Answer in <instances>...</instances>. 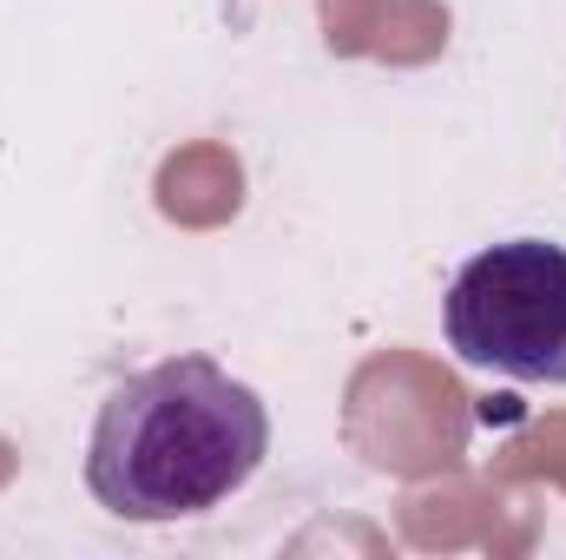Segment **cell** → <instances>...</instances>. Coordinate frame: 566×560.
Segmentation results:
<instances>
[{"label": "cell", "mask_w": 566, "mask_h": 560, "mask_svg": "<svg viewBox=\"0 0 566 560\" xmlns=\"http://www.w3.org/2000/svg\"><path fill=\"white\" fill-rule=\"evenodd\" d=\"M271 455V409L211 356H165L113 383L86 435V488L119 521H185L231 501Z\"/></svg>", "instance_id": "1"}, {"label": "cell", "mask_w": 566, "mask_h": 560, "mask_svg": "<svg viewBox=\"0 0 566 560\" xmlns=\"http://www.w3.org/2000/svg\"><path fill=\"white\" fill-rule=\"evenodd\" d=\"M441 330L468 370L566 383V245L507 238L474 251L441 297Z\"/></svg>", "instance_id": "2"}]
</instances>
